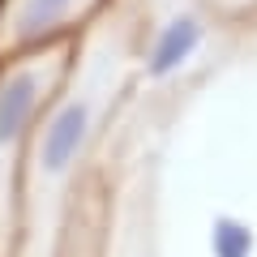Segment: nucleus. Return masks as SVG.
Masks as SVG:
<instances>
[{
  "label": "nucleus",
  "mask_w": 257,
  "mask_h": 257,
  "mask_svg": "<svg viewBox=\"0 0 257 257\" xmlns=\"http://www.w3.org/2000/svg\"><path fill=\"white\" fill-rule=\"evenodd\" d=\"M94 116H99V99L90 94H77V99H64L60 107L47 116V124L39 128V146H35V163L43 176L60 180L77 167V159L86 155L94 138Z\"/></svg>",
  "instance_id": "1"
},
{
  "label": "nucleus",
  "mask_w": 257,
  "mask_h": 257,
  "mask_svg": "<svg viewBox=\"0 0 257 257\" xmlns=\"http://www.w3.org/2000/svg\"><path fill=\"white\" fill-rule=\"evenodd\" d=\"M206 35H210V22L197 9H172L155 30H150V43L142 52V73L150 82H167L180 69H189L206 47Z\"/></svg>",
  "instance_id": "2"
},
{
  "label": "nucleus",
  "mask_w": 257,
  "mask_h": 257,
  "mask_svg": "<svg viewBox=\"0 0 257 257\" xmlns=\"http://www.w3.org/2000/svg\"><path fill=\"white\" fill-rule=\"evenodd\" d=\"M52 77H56L52 64H22V69H13L5 77V86H0V155L13 150V142L26 133Z\"/></svg>",
  "instance_id": "3"
},
{
  "label": "nucleus",
  "mask_w": 257,
  "mask_h": 257,
  "mask_svg": "<svg viewBox=\"0 0 257 257\" xmlns=\"http://www.w3.org/2000/svg\"><path fill=\"white\" fill-rule=\"evenodd\" d=\"M99 9V0H13L9 5V39L13 43H39L60 30L77 26Z\"/></svg>",
  "instance_id": "4"
},
{
  "label": "nucleus",
  "mask_w": 257,
  "mask_h": 257,
  "mask_svg": "<svg viewBox=\"0 0 257 257\" xmlns=\"http://www.w3.org/2000/svg\"><path fill=\"white\" fill-rule=\"evenodd\" d=\"M206 257H257V223L219 206L206 219Z\"/></svg>",
  "instance_id": "5"
},
{
  "label": "nucleus",
  "mask_w": 257,
  "mask_h": 257,
  "mask_svg": "<svg viewBox=\"0 0 257 257\" xmlns=\"http://www.w3.org/2000/svg\"><path fill=\"white\" fill-rule=\"evenodd\" d=\"M214 9H223V13H244L248 5H257V0H210Z\"/></svg>",
  "instance_id": "6"
}]
</instances>
